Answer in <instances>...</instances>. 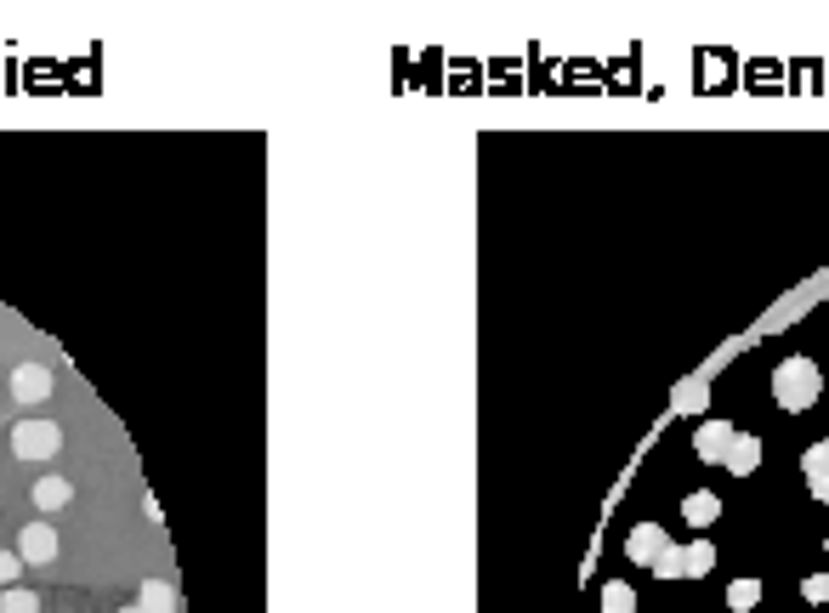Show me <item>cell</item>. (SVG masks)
<instances>
[{
	"instance_id": "1",
	"label": "cell",
	"mask_w": 829,
	"mask_h": 613,
	"mask_svg": "<svg viewBox=\"0 0 829 613\" xmlns=\"http://www.w3.org/2000/svg\"><path fill=\"white\" fill-rule=\"evenodd\" d=\"M818 392H824V375H818V364H812V358H784V364L773 369L778 409L801 415V409H812V403H818Z\"/></svg>"
},
{
	"instance_id": "2",
	"label": "cell",
	"mask_w": 829,
	"mask_h": 613,
	"mask_svg": "<svg viewBox=\"0 0 829 613\" xmlns=\"http://www.w3.org/2000/svg\"><path fill=\"white\" fill-rule=\"evenodd\" d=\"M57 449H63L57 421H18L12 426V455L18 460H52Z\"/></svg>"
},
{
	"instance_id": "3",
	"label": "cell",
	"mask_w": 829,
	"mask_h": 613,
	"mask_svg": "<svg viewBox=\"0 0 829 613\" xmlns=\"http://www.w3.org/2000/svg\"><path fill=\"white\" fill-rule=\"evenodd\" d=\"M665 551H671V534H665L659 523H636L631 540H625V557H631L636 568H653V562L665 557Z\"/></svg>"
},
{
	"instance_id": "4",
	"label": "cell",
	"mask_w": 829,
	"mask_h": 613,
	"mask_svg": "<svg viewBox=\"0 0 829 613\" xmlns=\"http://www.w3.org/2000/svg\"><path fill=\"white\" fill-rule=\"evenodd\" d=\"M733 438H739V432H733L727 421H705L699 432H693V455L705 460V466H722L727 449H733Z\"/></svg>"
},
{
	"instance_id": "5",
	"label": "cell",
	"mask_w": 829,
	"mask_h": 613,
	"mask_svg": "<svg viewBox=\"0 0 829 613\" xmlns=\"http://www.w3.org/2000/svg\"><path fill=\"white\" fill-rule=\"evenodd\" d=\"M18 557L35 562V568H52V557H57V528H52V523H29V528L18 534Z\"/></svg>"
},
{
	"instance_id": "6",
	"label": "cell",
	"mask_w": 829,
	"mask_h": 613,
	"mask_svg": "<svg viewBox=\"0 0 829 613\" xmlns=\"http://www.w3.org/2000/svg\"><path fill=\"white\" fill-rule=\"evenodd\" d=\"M12 398H18V403L52 398V369H46V364H18V369H12Z\"/></svg>"
},
{
	"instance_id": "7",
	"label": "cell",
	"mask_w": 829,
	"mask_h": 613,
	"mask_svg": "<svg viewBox=\"0 0 829 613\" xmlns=\"http://www.w3.org/2000/svg\"><path fill=\"white\" fill-rule=\"evenodd\" d=\"M177 602H182V596H177V579H165V574H159V579H142V591H137V608H142V613H177Z\"/></svg>"
},
{
	"instance_id": "8",
	"label": "cell",
	"mask_w": 829,
	"mask_h": 613,
	"mask_svg": "<svg viewBox=\"0 0 829 613\" xmlns=\"http://www.w3.org/2000/svg\"><path fill=\"white\" fill-rule=\"evenodd\" d=\"M801 472H807L812 500H829V438H824V443H812L807 455H801Z\"/></svg>"
},
{
	"instance_id": "9",
	"label": "cell",
	"mask_w": 829,
	"mask_h": 613,
	"mask_svg": "<svg viewBox=\"0 0 829 613\" xmlns=\"http://www.w3.org/2000/svg\"><path fill=\"white\" fill-rule=\"evenodd\" d=\"M727 472L733 477H750L761 466V438H750V432H739V438H733V449H727V460H722Z\"/></svg>"
},
{
	"instance_id": "10",
	"label": "cell",
	"mask_w": 829,
	"mask_h": 613,
	"mask_svg": "<svg viewBox=\"0 0 829 613\" xmlns=\"http://www.w3.org/2000/svg\"><path fill=\"white\" fill-rule=\"evenodd\" d=\"M682 517H688V528H710L716 517H722V500L710 489H693L688 500H682Z\"/></svg>"
},
{
	"instance_id": "11",
	"label": "cell",
	"mask_w": 829,
	"mask_h": 613,
	"mask_svg": "<svg viewBox=\"0 0 829 613\" xmlns=\"http://www.w3.org/2000/svg\"><path fill=\"white\" fill-rule=\"evenodd\" d=\"M74 500V483H63V477H40L35 483V506L40 511H63Z\"/></svg>"
},
{
	"instance_id": "12",
	"label": "cell",
	"mask_w": 829,
	"mask_h": 613,
	"mask_svg": "<svg viewBox=\"0 0 829 613\" xmlns=\"http://www.w3.org/2000/svg\"><path fill=\"white\" fill-rule=\"evenodd\" d=\"M710 568H716V545L710 540L682 545V579H699V574H710Z\"/></svg>"
},
{
	"instance_id": "13",
	"label": "cell",
	"mask_w": 829,
	"mask_h": 613,
	"mask_svg": "<svg viewBox=\"0 0 829 613\" xmlns=\"http://www.w3.org/2000/svg\"><path fill=\"white\" fill-rule=\"evenodd\" d=\"M756 602H761V579L744 574V579H733V585H727V608H733V613H750Z\"/></svg>"
},
{
	"instance_id": "14",
	"label": "cell",
	"mask_w": 829,
	"mask_h": 613,
	"mask_svg": "<svg viewBox=\"0 0 829 613\" xmlns=\"http://www.w3.org/2000/svg\"><path fill=\"white\" fill-rule=\"evenodd\" d=\"M602 613H636V591L625 579H608L602 585Z\"/></svg>"
},
{
	"instance_id": "15",
	"label": "cell",
	"mask_w": 829,
	"mask_h": 613,
	"mask_svg": "<svg viewBox=\"0 0 829 613\" xmlns=\"http://www.w3.org/2000/svg\"><path fill=\"white\" fill-rule=\"evenodd\" d=\"M705 403H710V386L705 381H688L682 392H676V409H682V415H705Z\"/></svg>"
},
{
	"instance_id": "16",
	"label": "cell",
	"mask_w": 829,
	"mask_h": 613,
	"mask_svg": "<svg viewBox=\"0 0 829 613\" xmlns=\"http://www.w3.org/2000/svg\"><path fill=\"white\" fill-rule=\"evenodd\" d=\"M0 613H40V596L35 591H6L0 596Z\"/></svg>"
},
{
	"instance_id": "17",
	"label": "cell",
	"mask_w": 829,
	"mask_h": 613,
	"mask_svg": "<svg viewBox=\"0 0 829 613\" xmlns=\"http://www.w3.org/2000/svg\"><path fill=\"white\" fill-rule=\"evenodd\" d=\"M653 574H659V579H682V545H671L665 557L653 562Z\"/></svg>"
},
{
	"instance_id": "18",
	"label": "cell",
	"mask_w": 829,
	"mask_h": 613,
	"mask_svg": "<svg viewBox=\"0 0 829 613\" xmlns=\"http://www.w3.org/2000/svg\"><path fill=\"white\" fill-rule=\"evenodd\" d=\"M23 574V557L18 551H0V591H12V579Z\"/></svg>"
},
{
	"instance_id": "19",
	"label": "cell",
	"mask_w": 829,
	"mask_h": 613,
	"mask_svg": "<svg viewBox=\"0 0 829 613\" xmlns=\"http://www.w3.org/2000/svg\"><path fill=\"white\" fill-rule=\"evenodd\" d=\"M801 596L807 602H829V574H807L801 579Z\"/></svg>"
},
{
	"instance_id": "20",
	"label": "cell",
	"mask_w": 829,
	"mask_h": 613,
	"mask_svg": "<svg viewBox=\"0 0 829 613\" xmlns=\"http://www.w3.org/2000/svg\"><path fill=\"white\" fill-rule=\"evenodd\" d=\"M120 613H142V608H137V602H131V608H120Z\"/></svg>"
},
{
	"instance_id": "21",
	"label": "cell",
	"mask_w": 829,
	"mask_h": 613,
	"mask_svg": "<svg viewBox=\"0 0 829 613\" xmlns=\"http://www.w3.org/2000/svg\"><path fill=\"white\" fill-rule=\"evenodd\" d=\"M824 551H829V540H824Z\"/></svg>"
}]
</instances>
